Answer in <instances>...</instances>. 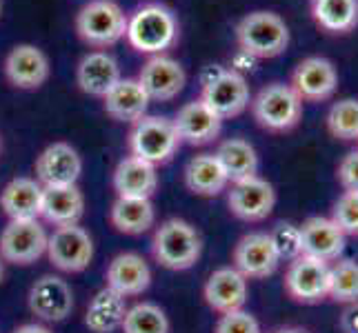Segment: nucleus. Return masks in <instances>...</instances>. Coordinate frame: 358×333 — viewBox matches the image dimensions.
I'll list each match as a JSON object with an SVG mask.
<instances>
[{
	"label": "nucleus",
	"mask_w": 358,
	"mask_h": 333,
	"mask_svg": "<svg viewBox=\"0 0 358 333\" xmlns=\"http://www.w3.org/2000/svg\"><path fill=\"white\" fill-rule=\"evenodd\" d=\"M178 36L176 14L163 3H143L127 16L125 38L138 54L165 56L178 43Z\"/></svg>",
	"instance_id": "f257e3e1"
},
{
	"label": "nucleus",
	"mask_w": 358,
	"mask_h": 333,
	"mask_svg": "<svg viewBox=\"0 0 358 333\" xmlns=\"http://www.w3.org/2000/svg\"><path fill=\"white\" fill-rule=\"evenodd\" d=\"M152 256L163 269L187 271L201 260L203 238L192 222L182 218H167L154 231Z\"/></svg>",
	"instance_id": "f03ea898"
},
{
	"label": "nucleus",
	"mask_w": 358,
	"mask_h": 333,
	"mask_svg": "<svg viewBox=\"0 0 358 333\" xmlns=\"http://www.w3.org/2000/svg\"><path fill=\"white\" fill-rule=\"evenodd\" d=\"M236 45L247 58H278L289 47V27L274 11L256 9L238 20Z\"/></svg>",
	"instance_id": "7ed1b4c3"
},
{
	"label": "nucleus",
	"mask_w": 358,
	"mask_h": 333,
	"mask_svg": "<svg viewBox=\"0 0 358 333\" xmlns=\"http://www.w3.org/2000/svg\"><path fill=\"white\" fill-rule=\"evenodd\" d=\"M252 116L256 125L271 131L285 133L299 127L303 118V101L289 87V82H269L252 98Z\"/></svg>",
	"instance_id": "20e7f679"
},
{
	"label": "nucleus",
	"mask_w": 358,
	"mask_h": 333,
	"mask_svg": "<svg viewBox=\"0 0 358 333\" xmlns=\"http://www.w3.org/2000/svg\"><path fill=\"white\" fill-rule=\"evenodd\" d=\"M201 82H203L201 101L220 120L241 116L252 103L250 84H247L245 76L236 69H223L218 65H212L203 73Z\"/></svg>",
	"instance_id": "39448f33"
},
{
	"label": "nucleus",
	"mask_w": 358,
	"mask_h": 333,
	"mask_svg": "<svg viewBox=\"0 0 358 333\" xmlns=\"http://www.w3.org/2000/svg\"><path fill=\"white\" fill-rule=\"evenodd\" d=\"M127 14L114 0H90L76 14L78 38L94 49L114 47L125 38Z\"/></svg>",
	"instance_id": "423d86ee"
},
{
	"label": "nucleus",
	"mask_w": 358,
	"mask_h": 333,
	"mask_svg": "<svg viewBox=\"0 0 358 333\" xmlns=\"http://www.w3.org/2000/svg\"><path fill=\"white\" fill-rule=\"evenodd\" d=\"M129 156H136L154 167L169 163L182 145L174 122L165 116H143L129 131Z\"/></svg>",
	"instance_id": "0eeeda50"
},
{
	"label": "nucleus",
	"mask_w": 358,
	"mask_h": 333,
	"mask_svg": "<svg viewBox=\"0 0 358 333\" xmlns=\"http://www.w3.org/2000/svg\"><path fill=\"white\" fill-rule=\"evenodd\" d=\"M49 233L38 218L31 220H9L0 233V258L5 265L29 267L47 256Z\"/></svg>",
	"instance_id": "6e6552de"
},
{
	"label": "nucleus",
	"mask_w": 358,
	"mask_h": 333,
	"mask_svg": "<svg viewBox=\"0 0 358 333\" xmlns=\"http://www.w3.org/2000/svg\"><path fill=\"white\" fill-rule=\"evenodd\" d=\"M47 258L63 274H80L94 260V240L80 225L56 227L47 240Z\"/></svg>",
	"instance_id": "1a4fd4ad"
},
{
	"label": "nucleus",
	"mask_w": 358,
	"mask_h": 333,
	"mask_svg": "<svg viewBox=\"0 0 358 333\" xmlns=\"http://www.w3.org/2000/svg\"><path fill=\"white\" fill-rule=\"evenodd\" d=\"M285 293L299 304H318L329 295V265L310 256H299L287 265Z\"/></svg>",
	"instance_id": "9d476101"
},
{
	"label": "nucleus",
	"mask_w": 358,
	"mask_h": 333,
	"mask_svg": "<svg viewBox=\"0 0 358 333\" xmlns=\"http://www.w3.org/2000/svg\"><path fill=\"white\" fill-rule=\"evenodd\" d=\"M289 87L303 103H325L338 89V71L323 56H307L294 67Z\"/></svg>",
	"instance_id": "9b49d317"
},
{
	"label": "nucleus",
	"mask_w": 358,
	"mask_h": 333,
	"mask_svg": "<svg viewBox=\"0 0 358 333\" xmlns=\"http://www.w3.org/2000/svg\"><path fill=\"white\" fill-rule=\"evenodd\" d=\"M231 267L247 280H263L276 274L280 258L267 231H250L234 244Z\"/></svg>",
	"instance_id": "f8f14e48"
},
{
	"label": "nucleus",
	"mask_w": 358,
	"mask_h": 333,
	"mask_svg": "<svg viewBox=\"0 0 358 333\" xmlns=\"http://www.w3.org/2000/svg\"><path fill=\"white\" fill-rule=\"evenodd\" d=\"M227 207L243 222H263L276 207V189L261 176L231 182L227 191Z\"/></svg>",
	"instance_id": "ddd939ff"
},
{
	"label": "nucleus",
	"mask_w": 358,
	"mask_h": 333,
	"mask_svg": "<svg viewBox=\"0 0 358 333\" xmlns=\"http://www.w3.org/2000/svg\"><path fill=\"white\" fill-rule=\"evenodd\" d=\"M29 311L45 325H56L67 320L73 311V291L60 276H41L27 295Z\"/></svg>",
	"instance_id": "4468645a"
},
{
	"label": "nucleus",
	"mask_w": 358,
	"mask_h": 333,
	"mask_svg": "<svg viewBox=\"0 0 358 333\" xmlns=\"http://www.w3.org/2000/svg\"><path fill=\"white\" fill-rule=\"evenodd\" d=\"M5 78L9 84H14L16 89L34 91L41 89L49 80V58L41 47L36 45H16L5 58Z\"/></svg>",
	"instance_id": "2eb2a0df"
},
{
	"label": "nucleus",
	"mask_w": 358,
	"mask_h": 333,
	"mask_svg": "<svg viewBox=\"0 0 358 333\" xmlns=\"http://www.w3.org/2000/svg\"><path fill=\"white\" fill-rule=\"evenodd\" d=\"M83 158L69 142H54L36 158V180L43 187H67L78 184Z\"/></svg>",
	"instance_id": "dca6fc26"
},
{
	"label": "nucleus",
	"mask_w": 358,
	"mask_h": 333,
	"mask_svg": "<svg viewBox=\"0 0 358 333\" xmlns=\"http://www.w3.org/2000/svg\"><path fill=\"white\" fill-rule=\"evenodd\" d=\"M138 82L143 84L145 94L150 96V101L167 103L185 89L187 82V73L178 60L169 56H152L143 65L138 73Z\"/></svg>",
	"instance_id": "f3484780"
},
{
	"label": "nucleus",
	"mask_w": 358,
	"mask_h": 333,
	"mask_svg": "<svg viewBox=\"0 0 358 333\" xmlns=\"http://www.w3.org/2000/svg\"><path fill=\"white\" fill-rule=\"evenodd\" d=\"M105 287L120 293L122 298H136L152 287V269L141 253H118L107 265Z\"/></svg>",
	"instance_id": "a211bd4d"
},
{
	"label": "nucleus",
	"mask_w": 358,
	"mask_h": 333,
	"mask_svg": "<svg viewBox=\"0 0 358 333\" xmlns=\"http://www.w3.org/2000/svg\"><path fill=\"white\" fill-rule=\"evenodd\" d=\"M171 122H174L180 142L192 147H205L209 142H214L220 135V131H223V120L201 98L182 105Z\"/></svg>",
	"instance_id": "6ab92c4d"
},
{
	"label": "nucleus",
	"mask_w": 358,
	"mask_h": 333,
	"mask_svg": "<svg viewBox=\"0 0 358 333\" xmlns=\"http://www.w3.org/2000/svg\"><path fill=\"white\" fill-rule=\"evenodd\" d=\"M203 298L218 316L238 311L247 302V278L234 267H220L209 274L203 287Z\"/></svg>",
	"instance_id": "aec40b11"
},
{
	"label": "nucleus",
	"mask_w": 358,
	"mask_h": 333,
	"mask_svg": "<svg viewBox=\"0 0 358 333\" xmlns=\"http://www.w3.org/2000/svg\"><path fill=\"white\" fill-rule=\"evenodd\" d=\"M303 256L316 258L323 262H336L345 251V233L325 216H312L301 225Z\"/></svg>",
	"instance_id": "412c9836"
},
{
	"label": "nucleus",
	"mask_w": 358,
	"mask_h": 333,
	"mask_svg": "<svg viewBox=\"0 0 358 333\" xmlns=\"http://www.w3.org/2000/svg\"><path fill=\"white\" fill-rule=\"evenodd\" d=\"M120 78L122 76L116 58L103 49L85 54L76 67V84L83 94L94 98H105Z\"/></svg>",
	"instance_id": "4be33fe9"
},
{
	"label": "nucleus",
	"mask_w": 358,
	"mask_h": 333,
	"mask_svg": "<svg viewBox=\"0 0 358 333\" xmlns=\"http://www.w3.org/2000/svg\"><path fill=\"white\" fill-rule=\"evenodd\" d=\"M114 191L118 198H150L158 189L156 167L145 160L127 156L114 169Z\"/></svg>",
	"instance_id": "5701e85b"
},
{
	"label": "nucleus",
	"mask_w": 358,
	"mask_h": 333,
	"mask_svg": "<svg viewBox=\"0 0 358 333\" xmlns=\"http://www.w3.org/2000/svg\"><path fill=\"white\" fill-rule=\"evenodd\" d=\"M103 103L109 118L134 125L143 116H147V107H150L152 101L145 94L138 78H120L112 87V91L103 98Z\"/></svg>",
	"instance_id": "b1692460"
},
{
	"label": "nucleus",
	"mask_w": 358,
	"mask_h": 333,
	"mask_svg": "<svg viewBox=\"0 0 358 333\" xmlns=\"http://www.w3.org/2000/svg\"><path fill=\"white\" fill-rule=\"evenodd\" d=\"M85 214V195L78 184L67 187H43L41 218L54 227L78 225Z\"/></svg>",
	"instance_id": "393cba45"
},
{
	"label": "nucleus",
	"mask_w": 358,
	"mask_h": 333,
	"mask_svg": "<svg viewBox=\"0 0 358 333\" xmlns=\"http://www.w3.org/2000/svg\"><path fill=\"white\" fill-rule=\"evenodd\" d=\"M43 184L36 178H14L0 191V209L9 220L41 218Z\"/></svg>",
	"instance_id": "a878e982"
},
{
	"label": "nucleus",
	"mask_w": 358,
	"mask_h": 333,
	"mask_svg": "<svg viewBox=\"0 0 358 333\" xmlns=\"http://www.w3.org/2000/svg\"><path fill=\"white\" fill-rule=\"evenodd\" d=\"M185 187L201 198H214L229 187V180L214 154H201L185 167Z\"/></svg>",
	"instance_id": "bb28decb"
},
{
	"label": "nucleus",
	"mask_w": 358,
	"mask_h": 333,
	"mask_svg": "<svg viewBox=\"0 0 358 333\" xmlns=\"http://www.w3.org/2000/svg\"><path fill=\"white\" fill-rule=\"evenodd\" d=\"M127 313V298L103 287L94 293V298L85 311V327L92 333H114L122 327V320Z\"/></svg>",
	"instance_id": "cd10ccee"
},
{
	"label": "nucleus",
	"mask_w": 358,
	"mask_h": 333,
	"mask_svg": "<svg viewBox=\"0 0 358 333\" xmlns=\"http://www.w3.org/2000/svg\"><path fill=\"white\" fill-rule=\"evenodd\" d=\"M109 222L118 233L143 236L156 225V209L150 198H116L109 209Z\"/></svg>",
	"instance_id": "c85d7f7f"
},
{
	"label": "nucleus",
	"mask_w": 358,
	"mask_h": 333,
	"mask_svg": "<svg viewBox=\"0 0 358 333\" xmlns=\"http://www.w3.org/2000/svg\"><path fill=\"white\" fill-rule=\"evenodd\" d=\"M312 20L320 31L345 36L358 27V0H312Z\"/></svg>",
	"instance_id": "c756f323"
},
{
	"label": "nucleus",
	"mask_w": 358,
	"mask_h": 333,
	"mask_svg": "<svg viewBox=\"0 0 358 333\" xmlns=\"http://www.w3.org/2000/svg\"><path fill=\"white\" fill-rule=\"evenodd\" d=\"M218 158L220 167L227 174L229 182H241L252 176H258V154L254 149L252 142H247L245 138H227L218 145V149L214 154Z\"/></svg>",
	"instance_id": "7c9ffc66"
},
{
	"label": "nucleus",
	"mask_w": 358,
	"mask_h": 333,
	"mask_svg": "<svg viewBox=\"0 0 358 333\" xmlns=\"http://www.w3.org/2000/svg\"><path fill=\"white\" fill-rule=\"evenodd\" d=\"M171 325L163 306L156 302L143 300L127 306L125 320H122V333H169Z\"/></svg>",
	"instance_id": "2f4dec72"
},
{
	"label": "nucleus",
	"mask_w": 358,
	"mask_h": 333,
	"mask_svg": "<svg viewBox=\"0 0 358 333\" xmlns=\"http://www.w3.org/2000/svg\"><path fill=\"white\" fill-rule=\"evenodd\" d=\"M329 300L338 304L358 302V260L338 258L336 265L329 267Z\"/></svg>",
	"instance_id": "473e14b6"
},
{
	"label": "nucleus",
	"mask_w": 358,
	"mask_h": 333,
	"mask_svg": "<svg viewBox=\"0 0 358 333\" xmlns=\"http://www.w3.org/2000/svg\"><path fill=\"white\" fill-rule=\"evenodd\" d=\"M325 125L331 138L343 142L358 140V101L356 98H343L327 111Z\"/></svg>",
	"instance_id": "72a5a7b5"
},
{
	"label": "nucleus",
	"mask_w": 358,
	"mask_h": 333,
	"mask_svg": "<svg viewBox=\"0 0 358 333\" xmlns=\"http://www.w3.org/2000/svg\"><path fill=\"white\" fill-rule=\"evenodd\" d=\"M267 233H269L271 244H274V249L280 258V262L282 260L292 262L294 258L303 256L301 225H294V222H289V220H280Z\"/></svg>",
	"instance_id": "f704fd0d"
},
{
	"label": "nucleus",
	"mask_w": 358,
	"mask_h": 333,
	"mask_svg": "<svg viewBox=\"0 0 358 333\" xmlns=\"http://www.w3.org/2000/svg\"><path fill=\"white\" fill-rule=\"evenodd\" d=\"M329 218L345 236L358 238V191H343L331 207Z\"/></svg>",
	"instance_id": "c9c22d12"
},
{
	"label": "nucleus",
	"mask_w": 358,
	"mask_h": 333,
	"mask_svg": "<svg viewBox=\"0 0 358 333\" xmlns=\"http://www.w3.org/2000/svg\"><path fill=\"white\" fill-rule=\"evenodd\" d=\"M214 333H263L261 323L256 320L254 313L238 309V311H229L218 316Z\"/></svg>",
	"instance_id": "e433bc0d"
},
{
	"label": "nucleus",
	"mask_w": 358,
	"mask_h": 333,
	"mask_svg": "<svg viewBox=\"0 0 358 333\" xmlns=\"http://www.w3.org/2000/svg\"><path fill=\"white\" fill-rule=\"evenodd\" d=\"M336 176L345 191H358V149L350 151L341 160Z\"/></svg>",
	"instance_id": "4c0bfd02"
},
{
	"label": "nucleus",
	"mask_w": 358,
	"mask_h": 333,
	"mask_svg": "<svg viewBox=\"0 0 358 333\" xmlns=\"http://www.w3.org/2000/svg\"><path fill=\"white\" fill-rule=\"evenodd\" d=\"M341 331L343 333H358V302L345 304L341 313Z\"/></svg>",
	"instance_id": "58836bf2"
},
{
	"label": "nucleus",
	"mask_w": 358,
	"mask_h": 333,
	"mask_svg": "<svg viewBox=\"0 0 358 333\" xmlns=\"http://www.w3.org/2000/svg\"><path fill=\"white\" fill-rule=\"evenodd\" d=\"M11 333H52V329L43 323H24V325L16 327Z\"/></svg>",
	"instance_id": "ea45409f"
},
{
	"label": "nucleus",
	"mask_w": 358,
	"mask_h": 333,
	"mask_svg": "<svg viewBox=\"0 0 358 333\" xmlns=\"http://www.w3.org/2000/svg\"><path fill=\"white\" fill-rule=\"evenodd\" d=\"M5 280V262H3V258H0V282Z\"/></svg>",
	"instance_id": "a19ab883"
},
{
	"label": "nucleus",
	"mask_w": 358,
	"mask_h": 333,
	"mask_svg": "<svg viewBox=\"0 0 358 333\" xmlns=\"http://www.w3.org/2000/svg\"><path fill=\"white\" fill-rule=\"evenodd\" d=\"M274 333H303L299 329H280V331H274Z\"/></svg>",
	"instance_id": "79ce46f5"
},
{
	"label": "nucleus",
	"mask_w": 358,
	"mask_h": 333,
	"mask_svg": "<svg viewBox=\"0 0 358 333\" xmlns=\"http://www.w3.org/2000/svg\"><path fill=\"white\" fill-rule=\"evenodd\" d=\"M0 14H3V0H0Z\"/></svg>",
	"instance_id": "37998d69"
}]
</instances>
